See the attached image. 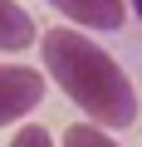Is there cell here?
Masks as SVG:
<instances>
[{
	"mask_svg": "<svg viewBox=\"0 0 142 147\" xmlns=\"http://www.w3.org/2000/svg\"><path fill=\"white\" fill-rule=\"evenodd\" d=\"M132 10H137V20H142V0H132Z\"/></svg>",
	"mask_w": 142,
	"mask_h": 147,
	"instance_id": "cell-7",
	"label": "cell"
},
{
	"mask_svg": "<svg viewBox=\"0 0 142 147\" xmlns=\"http://www.w3.org/2000/svg\"><path fill=\"white\" fill-rule=\"evenodd\" d=\"M49 5L64 20H74L79 30H122V20H127L122 0H49Z\"/></svg>",
	"mask_w": 142,
	"mask_h": 147,
	"instance_id": "cell-3",
	"label": "cell"
},
{
	"mask_svg": "<svg viewBox=\"0 0 142 147\" xmlns=\"http://www.w3.org/2000/svg\"><path fill=\"white\" fill-rule=\"evenodd\" d=\"M59 147H118V137L98 123H74V127H64Z\"/></svg>",
	"mask_w": 142,
	"mask_h": 147,
	"instance_id": "cell-5",
	"label": "cell"
},
{
	"mask_svg": "<svg viewBox=\"0 0 142 147\" xmlns=\"http://www.w3.org/2000/svg\"><path fill=\"white\" fill-rule=\"evenodd\" d=\"M39 54H44V74L64 88V98L88 123H98L108 132L137 123V88H132V79L83 30H64V25L44 30L39 34Z\"/></svg>",
	"mask_w": 142,
	"mask_h": 147,
	"instance_id": "cell-1",
	"label": "cell"
},
{
	"mask_svg": "<svg viewBox=\"0 0 142 147\" xmlns=\"http://www.w3.org/2000/svg\"><path fill=\"white\" fill-rule=\"evenodd\" d=\"M30 44H34V20L15 0H0V54H20Z\"/></svg>",
	"mask_w": 142,
	"mask_h": 147,
	"instance_id": "cell-4",
	"label": "cell"
},
{
	"mask_svg": "<svg viewBox=\"0 0 142 147\" xmlns=\"http://www.w3.org/2000/svg\"><path fill=\"white\" fill-rule=\"evenodd\" d=\"M39 103H44V74L30 69V64L5 59V64H0V127L30 118Z\"/></svg>",
	"mask_w": 142,
	"mask_h": 147,
	"instance_id": "cell-2",
	"label": "cell"
},
{
	"mask_svg": "<svg viewBox=\"0 0 142 147\" xmlns=\"http://www.w3.org/2000/svg\"><path fill=\"white\" fill-rule=\"evenodd\" d=\"M10 147H54V132L39 127V123H25V127L10 137Z\"/></svg>",
	"mask_w": 142,
	"mask_h": 147,
	"instance_id": "cell-6",
	"label": "cell"
}]
</instances>
